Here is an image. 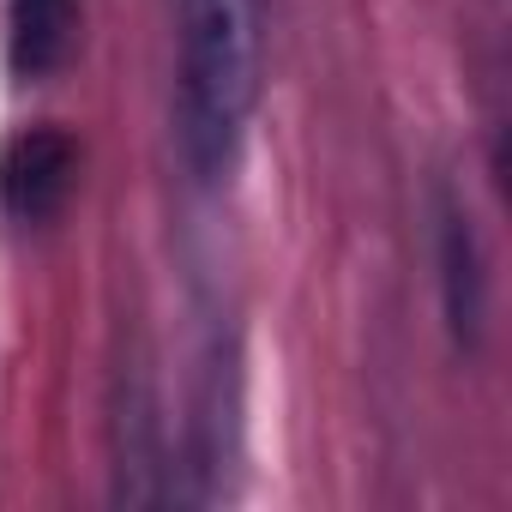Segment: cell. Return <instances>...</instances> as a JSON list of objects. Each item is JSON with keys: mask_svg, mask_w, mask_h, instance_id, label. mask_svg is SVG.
Here are the masks:
<instances>
[{"mask_svg": "<svg viewBox=\"0 0 512 512\" xmlns=\"http://www.w3.org/2000/svg\"><path fill=\"white\" fill-rule=\"evenodd\" d=\"M181 13V139L199 181L235 163L260 97V0H175Z\"/></svg>", "mask_w": 512, "mask_h": 512, "instance_id": "6da1fadb", "label": "cell"}, {"mask_svg": "<svg viewBox=\"0 0 512 512\" xmlns=\"http://www.w3.org/2000/svg\"><path fill=\"white\" fill-rule=\"evenodd\" d=\"M79 175V145L61 127H31L0 151V205L19 223H43L67 205Z\"/></svg>", "mask_w": 512, "mask_h": 512, "instance_id": "7a4b0ae2", "label": "cell"}, {"mask_svg": "<svg viewBox=\"0 0 512 512\" xmlns=\"http://www.w3.org/2000/svg\"><path fill=\"white\" fill-rule=\"evenodd\" d=\"M73 0H7V61L19 79H49L73 55Z\"/></svg>", "mask_w": 512, "mask_h": 512, "instance_id": "3957f363", "label": "cell"}, {"mask_svg": "<svg viewBox=\"0 0 512 512\" xmlns=\"http://www.w3.org/2000/svg\"><path fill=\"white\" fill-rule=\"evenodd\" d=\"M440 290H446L452 338H458V344H476L488 284H482V247H476V229H470V217H464L458 205L440 211Z\"/></svg>", "mask_w": 512, "mask_h": 512, "instance_id": "277c9868", "label": "cell"}]
</instances>
